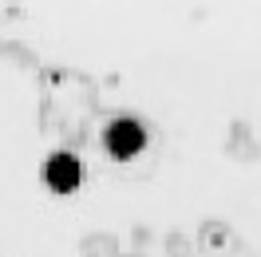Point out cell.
I'll list each match as a JSON object with an SVG mask.
<instances>
[{
	"label": "cell",
	"instance_id": "cell-1",
	"mask_svg": "<svg viewBox=\"0 0 261 257\" xmlns=\"http://www.w3.org/2000/svg\"><path fill=\"white\" fill-rule=\"evenodd\" d=\"M48 182L56 190H71V186L80 182V162L67 159V155H56V159L48 162Z\"/></svg>",
	"mask_w": 261,
	"mask_h": 257
},
{
	"label": "cell",
	"instance_id": "cell-2",
	"mask_svg": "<svg viewBox=\"0 0 261 257\" xmlns=\"http://www.w3.org/2000/svg\"><path fill=\"white\" fill-rule=\"evenodd\" d=\"M107 143H111L115 155H127V150H135V146H143V131L135 127V123H115Z\"/></svg>",
	"mask_w": 261,
	"mask_h": 257
}]
</instances>
